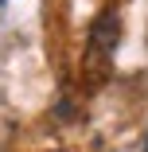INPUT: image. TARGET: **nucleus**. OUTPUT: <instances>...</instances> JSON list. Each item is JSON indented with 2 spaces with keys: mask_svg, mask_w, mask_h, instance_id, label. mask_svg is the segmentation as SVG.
<instances>
[{
  "mask_svg": "<svg viewBox=\"0 0 148 152\" xmlns=\"http://www.w3.org/2000/svg\"><path fill=\"white\" fill-rule=\"evenodd\" d=\"M117 43H121V16L113 8L98 12V20L90 23V35H86V58H82V70L90 82H101V74L109 70Z\"/></svg>",
  "mask_w": 148,
  "mask_h": 152,
  "instance_id": "nucleus-1",
  "label": "nucleus"
},
{
  "mask_svg": "<svg viewBox=\"0 0 148 152\" xmlns=\"http://www.w3.org/2000/svg\"><path fill=\"white\" fill-rule=\"evenodd\" d=\"M144 152H148V140H144Z\"/></svg>",
  "mask_w": 148,
  "mask_h": 152,
  "instance_id": "nucleus-2",
  "label": "nucleus"
}]
</instances>
